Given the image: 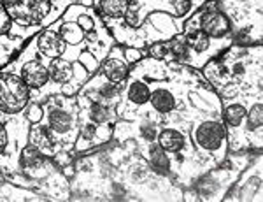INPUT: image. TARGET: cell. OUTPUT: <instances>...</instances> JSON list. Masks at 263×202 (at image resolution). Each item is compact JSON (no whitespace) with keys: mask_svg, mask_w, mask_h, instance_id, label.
Wrapping results in <instances>:
<instances>
[{"mask_svg":"<svg viewBox=\"0 0 263 202\" xmlns=\"http://www.w3.org/2000/svg\"><path fill=\"white\" fill-rule=\"evenodd\" d=\"M171 4L176 16H184L192 11V0H171Z\"/></svg>","mask_w":263,"mask_h":202,"instance_id":"cell-27","label":"cell"},{"mask_svg":"<svg viewBox=\"0 0 263 202\" xmlns=\"http://www.w3.org/2000/svg\"><path fill=\"white\" fill-rule=\"evenodd\" d=\"M30 102V88L20 76L0 72V113L18 115Z\"/></svg>","mask_w":263,"mask_h":202,"instance_id":"cell-1","label":"cell"},{"mask_svg":"<svg viewBox=\"0 0 263 202\" xmlns=\"http://www.w3.org/2000/svg\"><path fill=\"white\" fill-rule=\"evenodd\" d=\"M20 163L23 169L27 171H37L41 169L42 166L46 163V157L41 150H37L35 146L28 144L21 150V155H20Z\"/></svg>","mask_w":263,"mask_h":202,"instance_id":"cell-13","label":"cell"},{"mask_svg":"<svg viewBox=\"0 0 263 202\" xmlns=\"http://www.w3.org/2000/svg\"><path fill=\"white\" fill-rule=\"evenodd\" d=\"M11 20L21 27L39 25L51 12V0H2Z\"/></svg>","mask_w":263,"mask_h":202,"instance_id":"cell-2","label":"cell"},{"mask_svg":"<svg viewBox=\"0 0 263 202\" xmlns=\"http://www.w3.org/2000/svg\"><path fill=\"white\" fill-rule=\"evenodd\" d=\"M76 23L83 28L84 33L95 32V20H93L90 14H78L76 16Z\"/></svg>","mask_w":263,"mask_h":202,"instance_id":"cell-26","label":"cell"},{"mask_svg":"<svg viewBox=\"0 0 263 202\" xmlns=\"http://www.w3.org/2000/svg\"><path fill=\"white\" fill-rule=\"evenodd\" d=\"M48 127L53 130L57 136H65L74 127V118L69 111L60 107H53L48 113Z\"/></svg>","mask_w":263,"mask_h":202,"instance_id":"cell-9","label":"cell"},{"mask_svg":"<svg viewBox=\"0 0 263 202\" xmlns=\"http://www.w3.org/2000/svg\"><path fill=\"white\" fill-rule=\"evenodd\" d=\"M37 49H39L41 54H44L46 58L53 60V58H60L67 53V48L69 44L63 41V37L60 35L58 30H44L39 33L35 41Z\"/></svg>","mask_w":263,"mask_h":202,"instance_id":"cell-5","label":"cell"},{"mask_svg":"<svg viewBox=\"0 0 263 202\" xmlns=\"http://www.w3.org/2000/svg\"><path fill=\"white\" fill-rule=\"evenodd\" d=\"M167 48H168V53H171L172 57H176L177 60H184V62L190 60L192 49H190L184 37H176V39H172L171 43L167 44Z\"/></svg>","mask_w":263,"mask_h":202,"instance_id":"cell-23","label":"cell"},{"mask_svg":"<svg viewBox=\"0 0 263 202\" xmlns=\"http://www.w3.org/2000/svg\"><path fill=\"white\" fill-rule=\"evenodd\" d=\"M149 97H151L149 86L144 81H139V79L132 81L128 88H126V99L134 106H144V104H147L149 102Z\"/></svg>","mask_w":263,"mask_h":202,"instance_id":"cell-15","label":"cell"},{"mask_svg":"<svg viewBox=\"0 0 263 202\" xmlns=\"http://www.w3.org/2000/svg\"><path fill=\"white\" fill-rule=\"evenodd\" d=\"M11 22H12L11 16L7 14L6 7H4L2 0H0V35H4V33L9 32V28H11Z\"/></svg>","mask_w":263,"mask_h":202,"instance_id":"cell-28","label":"cell"},{"mask_svg":"<svg viewBox=\"0 0 263 202\" xmlns=\"http://www.w3.org/2000/svg\"><path fill=\"white\" fill-rule=\"evenodd\" d=\"M28 144L35 146L44 155H54L57 150V134L46 125L33 123V127L28 130Z\"/></svg>","mask_w":263,"mask_h":202,"instance_id":"cell-6","label":"cell"},{"mask_svg":"<svg viewBox=\"0 0 263 202\" xmlns=\"http://www.w3.org/2000/svg\"><path fill=\"white\" fill-rule=\"evenodd\" d=\"M151 54H155V58H163L168 54V48L165 43H156L155 46L151 48Z\"/></svg>","mask_w":263,"mask_h":202,"instance_id":"cell-30","label":"cell"},{"mask_svg":"<svg viewBox=\"0 0 263 202\" xmlns=\"http://www.w3.org/2000/svg\"><path fill=\"white\" fill-rule=\"evenodd\" d=\"M184 39H186V43H188L190 49L195 53H205L211 46V39L198 27L197 28H188Z\"/></svg>","mask_w":263,"mask_h":202,"instance_id":"cell-16","label":"cell"},{"mask_svg":"<svg viewBox=\"0 0 263 202\" xmlns=\"http://www.w3.org/2000/svg\"><path fill=\"white\" fill-rule=\"evenodd\" d=\"M233 72H235V74H242L244 72V65L242 64H235V67H233Z\"/></svg>","mask_w":263,"mask_h":202,"instance_id":"cell-32","label":"cell"},{"mask_svg":"<svg viewBox=\"0 0 263 202\" xmlns=\"http://www.w3.org/2000/svg\"><path fill=\"white\" fill-rule=\"evenodd\" d=\"M6 146H7V130L4 127L2 121H0V155L6 151Z\"/></svg>","mask_w":263,"mask_h":202,"instance_id":"cell-31","label":"cell"},{"mask_svg":"<svg viewBox=\"0 0 263 202\" xmlns=\"http://www.w3.org/2000/svg\"><path fill=\"white\" fill-rule=\"evenodd\" d=\"M99 9L109 18H121L128 9V0H99Z\"/></svg>","mask_w":263,"mask_h":202,"instance_id":"cell-21","label":"cell"},{"mask_svg":"<svg viewBox=\"0 0 263 202\" xmlns=\"http://www.w3.org/2000/svg\"><path fill=\"white\" fill-rule=\"evenodd\" d=\"M0 183H2V174H0Z\"/></svg>","mask_w":263,"mask_h":202,"instance_id":"cell-35","label":"cell"},{"mask_svg":"<svg viewBox=\"0 0 263 202\" xmlns=\"http://www.w3.org/2000/svg\"><path fill=\"white\" fill-rule=\"evenodd\" d=\"M158 146L162 148L165 153H179L182 151L186 144L184 134L179 132L177 128H163L162 132L158 134Z\"/></svg>","mask_w":263,"mask_h":202,"instance_id":"cell-10","label":"cell"},{"mask_svg":"<svg viewBox=\"0 0 263 202\" xmlns=\"http://www.w3.org/2000/svg\"><path fill=\"white\" fill-rule=\"evenodd\" d=\"M93 95V102H104V104H112L116 102L118 99H120V86H118V83H105V85H102L97 88L95 94Z\"/></svg>","mask_w":263,"mask_h":202,"instance_id":"cell-22","label":"cell"},{"mask_svg":"<svg viewBox=\"0 0 263 202\" xmlns=\"http://www.w3.org/2000/svg\"><path fill=\"white\" fill-rule=\"evenodd\" d=\"M58 32H60V35L63 37V41H65L67 44L70 46H78L81 44L84 41V30L81 27H79L76 22H65L60 25V28H58Z\"/></svg>","mask_w":263,"mask_h":202,"instance_id":"cell-17","label":"cell"},{"mask_svg":"<svg viewBox=\"0 0 263 202\" xmlns=\"http://www.w3.org/2000/svg\"><path fill=\"white\" fill-rule=\"evenodd\" d=\"M97 132H99V128H97V125L93 123H86L81 127V139L79 141H93V139L97 137Z\"/></svg>","mask_w":263,"mask_h":202,"instance_id":"cell-29","label":"cell"},{"mask_svg":"<svg viewBox=\"0 0 263 202\" xmlns=\"http://www.w3.org/2000/svg\"><path fill=\"white\" fill-rule=\"evenodd\" d=\"M246 130L248 134H253V132H261V125H263V106L261 102L258 100L256 104H253L249 107V111L246 113Z\"/></svg>","mask_w":263,"mask_h":202,"instance_id":"cell-20","label":"cell"},{"mask_svg":"<svg viewBox=\"0 0 263 202\" xmlns=\"http://www.w3.org/2000/svg\"><path fill=\"white\" fill-rule=\"evenodd\" d=\"M193 142L202 153H218L227 142V128L221 121L207 120L193 128Z\"/></svg>","mask_w":263,"mask_h":202,"instance_id":"cell-3","label":"cell"},{"mask_svg":"<svg viewBox=\"0 0 263 202\" xmlns=\"http://www.w3.org/2000/svg\"><path fill=\"white\" fill-rule=\"evenodd\" d=\"M102 74L105 76V79L111 83H123L128 76V64L123 62L118 57H109L102 64Z\"/></svg>","mask_w":263,"mask_h":202,"instance_id":"cell-11","label":"cell"},{"mask_svg":"<svg viewBox=\"0 0 263 202\" xmlns=\"http://www.w3.org/2000/svg\"><path fill=\"white\" fill-rule=\"evenodd\" d=\"M21 79L28 85V88L39 90V88L46 86L49 81V69L42 64L41 60H28L27 64L21 67Z\"/></svg>","mask_w":263,"mask_h":202,"instance_id":"cell-7","label":"cell"},{"mask_svg":"<svg viewBox=\"0 0 263 202\" xmlns=\"http://www.w3.org/2000/svg\"><path fill=\"white\" fill-rule=\"evenodd\" d=\"M246 107L242 104H228L223 111V120H224V125L230 128H237L242 125L244 118H246Z\"/></svg>","mask_w":263,"mask_h":202,"instance_id":"cell-19","label":"cell"},{"mask_svg":"<svg viewBox=\"0 0 263 202\" xmlns=\"http://www.w3.org/2000/svg\"><path fill=\"white\" fill-rule=\"evenodd\" d=\"M141 137L146 142H155V139L158 137L156 123H153V121H146V123H142L141 125Z\"/></svg>","mask_w":263,"mask_h":202,"instance_id":"cell-25","label":"cell"},{"mask_svg":"<svg viewBox=\"0 0 263 202\" xmlns=\"http://www.w3.org/2000/svg\"><path fill=\"white\" fill-rule=\"evenodd\" d=\"M198 28L209 39H223L230 32V22L219 11H207L198 16Z\"/></svg>","mask_w":263,"mask_h":202,"instance_id":"cell-4","label":"cell"},{"mask_svg":"<svg viewBox=\"0 0 263 202\" xmlns=\"http://www.w3.org/2000/svg\"><path fill=\"white\" fill-rule=\"evenodd\" d=\"M25 118H27L30 123H41L42 118H44V109L39 104H28L25 107Z\"/></svg>","mask_w":263,"mask_h":202,"instance_id":"cell-24","label":"cell"},{"mask_svg":"<svg viewBox=\"0 0 263 202\" xmlns=\"http://www.w3.org/2000/svg\"><path fill=\"white\" fill-rule=\"evenodd\" d=\"M149 163H151V169L158 174H168V169H171V162H168L167 153L160 148L158 142H149Z\"/></svg>","mask_w":263,"mask_h":202,"instance_id":"cell-14","label":"cell"},{"mask_svg":"<svg viewBox=\"0 0 263 202\" xmlns=\"http://www.w3.org/2000/svg\"><path fill=\"white\" fill-rule=\"evenodd\" d=\"M149 102L153 109H155L156 113H160V115H168V113H172L174 109L177 107L176 97H174L172 91L165 86H158L151 91Z\"/></svg>","mask_w":263,"mask_h":202,"instance_id":"cell-8","label":"cell"},{"mask_svg":"<svg viewBox=\"0 0 263 202\" xmlns=\"http://www.w3.org/2000/svg\"><path fill=\"white\" fill-rule=\"evenodd\" d=\"M49 79L57 85H67L72 78H74V67L65 58H53L49 64Z\"/></svg>","mask_w":263,"mask_h":202,"instance_id":"cell-12","label":"cell"},{"mask_svg":"<svg viewBox=\"0 0 263 202\" xmlns=\"http://www.w3.org/2000/svg\"><path fill=\"white\" fill-rule=\"evenodd\" d=\"M88 116H90V120L95 125H104V123H109L114 118V111L109 107V104L97 102L95 100V102H91L90 109H88Z\"/></svg>","mask_w":263,"mask_h":202,"instance_id":"cell-18","label":"cell"},{"mask_svg":"<svg viewBox=\"0 0 263 202\" xmlns=\"http://www.w3.org/2000/svg\"><path fill=\"white\" fill-rule=\"evenodd\" d=\"M72 2H76V4H90L91 0H72Z\"/></svg>","mask_w":263,"mask_h":202,"instance_id":"cell-34","label":"cell"},{"mask_svg":"<svg viewBox=\"0 0 263 202\" xmlns=\"http://www.w3.org/2000/svg\"><path fill=\"white\" fill-rule=\"evenodd\" d=\"M126 53L130 54L128 60H137V58H139V51H132V49H128V51H126Z\"/></svg>","mask_w":263,"mask_h":202,"instance_id":"cell-33","label":"cell"}]
</instances>
